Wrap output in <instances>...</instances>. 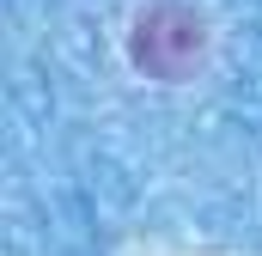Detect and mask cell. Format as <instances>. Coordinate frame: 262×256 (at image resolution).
<instances>
[{
    "mask_svg": "<svg viewBox=\"0 0 262 256\" xmlns=\"http://www.w3.org/2000/svg\"><path fill=\"white\" fill-rule=\"evenodd\" d=\"M195 49H201V25L183 18V12H152L140 25V37H134V55H140V67H152V73H177Z\"/></svg>",
    "mask_w": 262,
    "mask_h": 256,
    "instance_id": "1",
    "label": "cell"
}]
</instances>
